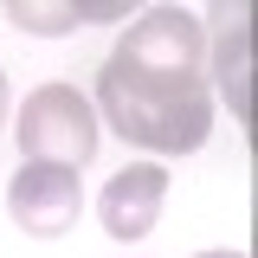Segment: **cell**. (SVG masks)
Instances as JSON below:
<instances>
[{
  "label": "cell",
  "mask_w": 258,
  "mask_h": 258,
  "mask_svg": "<svg viewBox=\"0 0 258 258\" xmlns=\"http://www.w3.org/2000/svg\"><path fill=\"white\" fill-rule=\"evenodd\" d=\"M0 123H7V71H0Z\"/></svg>",
  "instance_id": "7"
},
{
  "label": "cell",
  "mask_w": 258,
  "mask_h": 258,
  "mask_svg": "<svg viewBox=\"0 0 258 258\" xmlns=\"http://www.w3.org/2000/svg\"><path fill=\"white\" fill-rule=\"evenodd\" d=\"M207 84H220V97L232 103L239 123H252V7L226 0L213 7V45H207Z\"/></svg>",
  "instance_id": "5"
},
{
  "label": "cell",
  "mask_w": 258,
  "mask_h": 258,
  "mask_svg": "<svg viewBox=\"0 0 258 258\" xmlns=\"http://www.w3.org/2000/svg\"><path fill=\"white\" fill-rule=\"evenodd\" d=\"M7 20L20 32H71L78 7H45V0H7Z\"/></svg>",
  "instance_id": "6"
},
{
  "label": "cell",
  "mask_w": 258,
  "mask_h": 258,
  "mask_svg": "<svg viewBox=\"0 0 258 258\" xmlns=\"http://www.w3.org/2000/svg\"><path fill=\"white\" fill-rule=\"evenodd\" d=\"M103 123L129 149L149 155H187L213 129V84H207V26L187 7H149L110 45L97 71Z\"/></svg>",
  "instance_id": "1"
},
{
  "label": "cell",
  "mask_w": 258,
  "mask_h": 258,
  "mask_svg": "<svg viewBox=\"0 0 258 258\" xmlns=\"http://www.w3.org/2000/svg\"><path fill=\"white\" fill-rule=\"evenodd\" d=\"M200 258H245V252H200Z\"/></svg>",
  "instance_id": "8"
},
{
  "label": "cell",
  "mask_w": 258,
  "mask_h": 258,
  "mask_svg": "<svg viewBox=\"0 0 258 258\" xmlns=\"http://www.w3.org/2000/svg\"><path fill=\"white\" fill-rule=\"evenodd\" d=\"M7 213H13V226H26L32 239H58V232H71L78 213H84L78 168L20 161V168H13V181H7Z\"/></svg>",
  "instance_id": "3"
},
{
  "label": "cell",
  "mask_w": 258,
  "mask_h": 258,
  "mask_svg": "<svg viewBox=\"0 0 258 258\" xmlns=\"http://www.w3.org/2000/svg\"><path fill=\"white\" fill-rule=\"evenodd\" d=\"M20 155L52 161V168H78L97 155V110L78 84H39L20 110Z\"/></svg>",
  "instance_id": "2"
},
{
  "label": "cell",
  "mask_w": 258,
  "mask_h": 258,
  "mask_svg": "<svg viewBox=\"0 0 258 258\" xmlns=\"http://www.w3.org/2000/svg\"><path fill=\"white\" fill-rule=\"evenodd\" d=\"M161 200H168V168H161V161H129V168H116V174L103 181L97 220H103L110 239L136 245V239H149V232H155Z\"/></svg>",
  "instance_id": "4"
}]
</instances>
